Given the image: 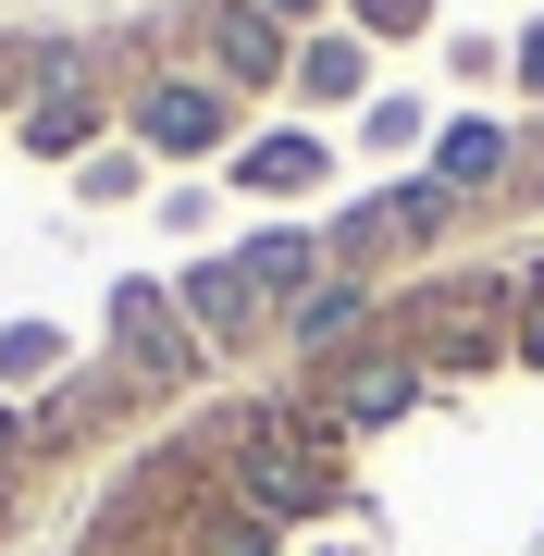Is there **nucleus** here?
Listing matches in <instances>:
<instances>
[{"label":"nucleus","mask_w":544,"mask_h":556,"mask_svg":"<svg viewBox=\"0 0 544 556\" xmlns=\"http://www.w3.org/2000/svg\"><path fill=\"white\" fill-rule=\"evenodd\" d=\"M273 13H298V0H273Z\"/></svg>","instance_id":"obj_3"},{"label":"nucleus","mask_w":544,"mask_h":556,"mask_svg":"<svg viewBox=\"0 0 544 556\" xmlns=\"http://www.w3.org/2000/svg\"><path fill=\"white\" fill-rule=\"evenodd\" d=\"M495 161H507V137H495V124H458V137H445V174H458V186H483Z\"/></svg>","instance_id":"obj_1"},{"label":"nucleus","mask_w":544,"mask_h":556,"mask_svg":"<svg viewBox=\"0 0 544 556\" xmlns=\"http://www.w3.org/2000/svg\"><path fill=\"white\" fill-rule=\"evenodd\" d=\"M532 75H544V38H532Z\"/></svg>","instance_id":"obj_2"}]
</instances>
